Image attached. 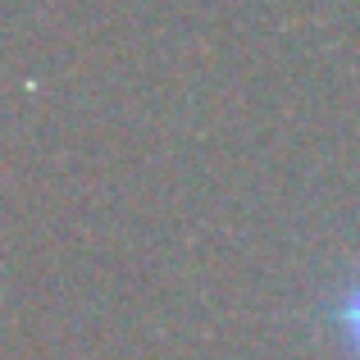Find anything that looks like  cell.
I'll use <instances>...</instances> for the list:
<instances>
[{
  "instance_id": "obj_1",
  "label": "cell",
  "mask_w": 360,
  "mask_h": 360,
  "mask_svg": "<svg viewBox=\"0 0 360 360\" xmlns=\"http://www.w3.org/2000/svg\"><path fill=\"white\" fill-rule=\"evenodd\" d=\"M328 324H333V338H338L342 360H360V269H356V278L333 297Z\"/></svg>"
}]
</instances>
